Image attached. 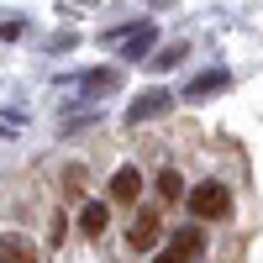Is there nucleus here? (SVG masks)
Masks as SVG:
<instances>
[{"mask_svg": "<svg viewBox=\"0 0 263 263\" xmlns=\"http://www.w3.org/2000/svg\"><path fill=\"white\" fill-rule=\"evenodd\" d=\"M137 190H142V174L132 168V163L111 174V200H116V205H132V200H137Z\"/></svg>", "mask_w": 263, "mask_h": 263, "instance_id": "4", "label": "nucleus"}, {"mask_svg": "<svg viewBox=\"0 0 263 263\" xmlns=\"http://www.w3.org/2000/svg\"><path fill=\"white\" fill-rule=\"evenodd\" d=\"M190 211L200 216V221H216V216H227V211H232V195H227V184H221V179L195 184V190H190Z\"/></svg>", "mask_w": 263, "mask_h": 263, "instance_id": "1", "label": "nucleus"}, {"mask_svg": "<svg viewBox=\"0 0 263 263\" xmlns=\"http://www.w3.org/2000/svg\"><path fill=\"white\" fill-rule=\"evenodd\" d=\"M184 58V42H179V48H163L158 58H153V69H174V63H179Z\"/></svg>", "mask_w": 263, "mask_h": 263, "instance_id": "11", "label": "nucleus"}, {"mask_svg": "<svg viewBox=\"0 0 263 263\" xmlns=\"http://www.w3.org/2000/svg\"><path fill=\"white\" fill-rule=\"evenodd\" d=\"M200 248H205V237H200V232H179V237H174V242H168L158 258H153V263H190V258H200Z\"/></svg>", "mask_w": 263, "mask_h": 263, "instance_id": "3", "label": "nucleus"}, {"mask_svg": "<svg viewBox=\"0 0 263 263\" xmlns=\"http://www.w3.org/2000/svg\"><path fill=\"white\" fill-rule=\"evenodd\" d=\"M79 227L90 232V237H100V232H105V205H100V200H95V205H84V216H79Z\"/></svg>", "mask_w": 263, "mask_h": 263, "instance_id": "8", "label": "nucleus"}, {"mask_svg": "<svg viewBox=\"0 0 263 263\" xmlns=\"http://www.w3.org/2000/svg\"><path fill=\"white\" fill-rule=\"evenodd\" d=\"M179 195H184V179H179L174 168H163V174H158V200H179Z\"/></svg>", "mask_w": 263, "mask_h": 263, "instance_id": "7", "label": "nucleus"}, {"mask_svg": "<svg viewBox=\"0 0 263 263\" xmlns=\"http://www.w3.org/2000/svg\"><path fill=\"white\" fill-rule=\"evenodd\" d=\"M6 263H37V253L21 242V237H11V242H6Z\"/></svg>", "mask_w": 263, "mask_h": 263, "instance_id": "9", "label": "nucleus"}, {"mask_svg": "<svg viewBox=\"0 0 263 263\" xmlns=\"http://www.w3.org/2000/svg\"><path fill=\"white\" fill-rule=\"evenodd\" d=\"M221 84H227V69H216V74H200V79L190 84V95H205V90H221Z\"/></svg>", "mask_w": 263, "mask_h": 263, "instance_id": "10", "label": "nucleus"}, {"mask_svg": "<svg viewBox=\"0 0 263 263\" xmlns=\"http://www.w3.org/2000/svg\"><path fill=\"white\" fill-rule=\"evenodd\" d=\"M158 211H137L132 216V227H126V242H132V253H153V242H158Z\"/></svg>", "mask_w": 263, "mask_h": 263, "instance_id": "2", "label": "nucleus"}, {"mask_svg": "<svg viewBox=\"0 0 263 263\" xmlns=\"http://www.w3.org/2000/svg\"><path fill=\"white\" fill-rule=\"evenodd\" d=\"M158 111H168V95H163V90H147V95H137V105H132V111H126V121L137 126V121L158 116Z\"/></svg>", "mask_w": 263, "mask_h": 263, "instance_id": "5", "label": "nucleus"}, {"mask_svg": "<svg viewBox=\"0 0 263 263\" xmlns=\"http://www.w3.org/2000/svg\"><path fill=\"white\" fill-rule=\"evenodd\" d=\"M105 42H121V48H126V58H142V53L153 48V27H137V32H111Z\"/></svg>", "mask_w": 263, "mask_h": 263, "instance_id": "6", "label": "nucleus"}]
</instances>
